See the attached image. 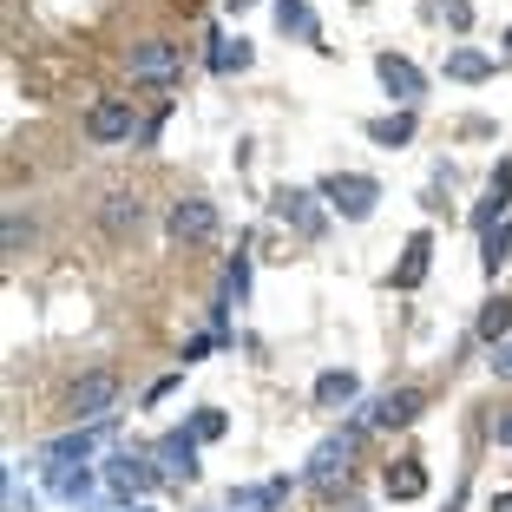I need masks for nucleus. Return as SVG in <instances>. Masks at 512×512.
Listing matches in <instances>:
<instances>
[{
	"instance_id": "1",
	"label": "nucleus",
	"mask_w": 512,
	"mask_h": 512,
	"mask_svg": "<svg viewBox=\"0 0 512 512\" xmlns=\"http://www.w3.org/2000/svg\"><path fill=\"white\" fill-rule=\"evenodd\" d=\"M362 440H368V421H348V427H335V434H322V440H316V453H309V467H302V486H316V493H335V486L348 480V467H355Z\"/></svg>"
},
{
	"instance_id": "2",
	"label": "nucleus",
	"mask_w": 512,
	"mask_h": 512,
	"mask_svg": "<svg viewBox=\"0 0 512 512\" xmlns=\"http://www.w3.org/2000/svg\"><path fill=\"white\" fill-rule=\"evenodd\" d=\"M316 191L342 224H368V217L381 211V178H368V171H329Z\"/></svg>"
},
{
	"instance_id": "3",
	"label": "nucleus",
	"mask_w": 512,
	"mask_h": 512,
	"mask_svg": "<svg viewBox=\"0 0 512 512\" xmlns=\"http://www.w3.org/2000/svg\"><path fill=\"white\" fill-rule=\"evenodd\" d=\"M270 217L283 230H296L302 243H322V237H329V204H322V191H309V184H283V191L270 197Z\"/></svg>"
},
{
	"instance_id": "4",
	"label": "nucleus",
	"mask_w": 512,
	"mask_h": 512,
	"mask_svg": "<svg viewBox=\"0 0 512 512\" xmlns=\"http://www.w3.org/2000/svg\"><path fill=\"white\" fill-rule=\"evenodd\" d=\"M99 480H106L112 499H145L151 486L165 480V473H158L151 447H112V453H106V467H99Z\"/></svg>"
},
{
	"instance_id": "5",
	"label": "nucleus",
	"mask_w": 512,
	"mask_h": 512,
	"mask_svg": "<svg viewBox=\"0 0 512 512\" xmlns=\"http://www.w3.org/2000/svg\"><path fill=\"white\" fill-rule=\"evenodd\" d=\"M112 407H119V375H112V368H86V375L66 388V414H73V427L112 421Z\"/></svg>"
},
{
	"instance_id": "6",
	"label": "nucleus",
	"mask_w": 512,
	"mask_h": 512,
	"mask_svg": "<svg viewBox=\"0 0 512 512\" xmlns=\"http://www.w3.org/2000/svg\"><path fill=\"white\" fill-rule=\"evenodd\" d=\"M125 66H132V79H138V86L171 92V86L184 79V46H178V40H138L132 53H125Z\"/></svg>"
},
{
	"instance_id": "7",
	"label": "nucleus",
	"mask_w": 512,
	"mask_h": 512,
	"mask_svg": "<svg viewBox=\"0 0 512 512\" xmlns=\"http://www.w3.org/2000/svg\"><path fill=\"white\" fill-rule=\"evenodd\" d=\"M197 447H204V440H197L191 427H165V434L151 440V460H158V473H165V480L191 486L197 473H204V460H197Z\"/></svg>"
},
{
	"instance_id": "8",
	"label": "nucleus",
	"mask_w": 512,
	"mask_h": 512,
	"mask_svg": "<svg viewBox=\"0 0 512 512\" xmlns=\"http://www.w3.org/2000/svg\"><path fill=\"white\" fill-rule=\"evenodd\" d=\"M165 230H171V243H211L217 230H224V217H217V204L211 197H178L171 204V217H165Z\"/></svg>"
},
{
	"instance_id": "9",
	"label": "nucleus",
	"mask_w": 512,
	"mask_h": 512,
	"mask_svg": "<svg viewBox=\"0 0 512 512\" xmlns=\"http://www.w3.org/2000/svg\"><path fill=\"white\" fill-rule=\"evenodd\" d=\"M106 440H112V421L73 427V434H60V440H46V447H40V467H79V460H92Z\"/></svg>"
},
{
	"instance_id": "10",
	"label": "nucleus",
	"mask_w": 512,
	"mask_h": 512,
	"mask_svg": "<svg viewBox=\"0 0 512 512\" xmlns=\"http://www.w3.org/2000/svg\"><path fill=\"white\" fill-rule=\"evenodd\" d=\"M375 79H381V92H388L394 106H421V92H427V73L407 53H375Z\"/></svg>"
},
{
	"instance_id": "11",
	"label": "nucleus",
	"mask_w": 512,
	"mask_h": 512,
	"mask_svg": "<svg viewBox=\"0 0 512 512\" xmlns=\"http://www.w3.org/2000/svg\"><path fill=\"white\" fill-rule=\"evenodd\" d=\"M132 132H145L132 99H99V106L86 112V145H125Z\"/></svg>"
},
{
	"instance_id": "12",
	"label": "nucleus",
	"mask_w": 512,
	"mask_h": 512,
	"mask_svg": "<svg viewBox=\"0 0 512 512\" xmlns=\"http://www.w3.org/2000/svg\"><path fill=\"white\" fill-rule=\"evenodd\" d=\"M421 414H427V394L421 388H388V394H375V407H368L362 421L381 427V434H394V427H414Z\"/></svg>"
},
{
	"instance_id": "13",
	"label": "nucleus",
	"mask_w": 512,
	"mask_h": 512,
	"mask_svg": "<svg viewBox=\"0 0 512 512\" xmlns=\"http://www.w3.org/2000/svg\"><path fill=\"white\" fill-rule=\"evenodd\" d=\"M506 217H512V158H499V165L486 171V197L473 204V217H467V224L486 237V230H493V224H506Z\"/></svg>"
},
{
	"instance_id": "14",
	"label": "nucleus",
	"mask_w": 512,
	"mask_h": 512,
	"mask_svg": "<svg viewBox=\"0 0 512 512\" xmlns=\"http://www.w3.org/2000/svg\"><path fill=\"white\" fill-rule=\"evenodd\" d=\"M427 270H434V230H414V237L401 243V256H394L388 283L407 296V289H421V283H427Z\"/></svg>"
},
{
	"instance_id": "15",
	"label": "nucleus",
	"mask_w": 512,
	"mask_h": 512,
	"mask_svg": "<svg viewBox=\"0 0 512 512\" xmlns=\"http://www.w3.org/2000/svg\"><path fill=\"white\" fill-rule=\"evenodd\" d=\"M309 394H316V407L342 414V407H355V401H362V375H355V368H322Z\"/></svg>"
},
{
	"instance_id": "16",
	"label": "nucleus",
	"mask_w": 512,
	"mask_h": 512,
	"mask_svg": "<svg viewBox=\"0 0 512 512\" xmlns=\"http://www.w3.org/2000/svg\"><path fill=\"white\" fill-rule=\"evenodd\" d=\"M362 132H368V145H381V151H401V145H414L421 119H414V106H394L388 119H368Z\"/></svg>"
},
{
	"instance_id": "17",
	"label": "nucleus",
	"mask_w": 512,
	"mask_h": 512,
	"mask_svg": "<svg viewBox=\"0 0 512 512\" xmlns=\"http://www.w3.org/2000/svg\"><path fill=\"white\" fill-rule=\"evenodd\" d=\"M381 493H388V499H421V493H427L421 453H401V460H388V473H381Z\"/></svg>"
},
{
	"instance_id": "18",
	"label": "nucleus",
	"mask_w": 512,
	"mask_h": 512,
	"mask_svg": "<svg viewBox=\"0 0 512 512\" xmlns=\"http://www.w3.org/2000/svg\"><path fill=\"white\" fill-rule=\"evenodd\" d=\"M276 33H283V40L322 46V20H316V7H309V0H276Z\"/></svg>"
},
{
	"instance_id": "19",
	"label": "nucleus",
	"mask_w": 512,
	"mask_h": 512,
	"mask_svg": "<svg viewBox=\"0 0 512 512\" xmlns=\"http://www.w3.org/2000/svg\"><path fill=\"white\" fill-rule=\"evenodd\" d=\"M99 224H106V237H132V230L145 224V197L112 191V197H106V211H99Z\"/></svg>"
},
{
	"instance_id": "20",
	"label": "nucleus",
	"mask_w": 512,
	"mask_h": 512,
	"mask_svg": "<svg viewBox=\"0 0 512 512\" xmlns=\"http://www.w3.org/2000/svg\"><path fill=\"white\" fill-rule=\"evenodd\" d=\"M283 499H289V480H283V473H276V480H263V486H237L224 512H276V506H283Z\"/></svg>"
},
{
	"instance_id": "21",
	"label": "nucleus",
	"mask_w": 512,
	"mask_h": 512,
	"mask_svg": "<svg viewBox=\"0 0 512 512\" xmlns=\"http://www.w3.org/2000/svg\"><path fill=\"white\" fill-rule=\"evenodd\" d=\"M250 60H256V46L243 40V33H237V40H230V33H217V40H211V73H217V79L250 73Z\"/></svg>"
},
{
	"instance_id": "22",
	"label": "nucleus",
	"mask_w": 512,
	"mask_h": 512,
	"mask_svg": "<svg viewBox=\"0 0 512 512\" xmlns=\"http://www.w3.org/2000/svg\"><path fill=\"white\" fill-rule=\"evenodd\" d=\"M40 473H46V493L66 499V506H86L92 499V473L86 467H40Z\"/></svg>"
},
{
	"instance_id": "23",
	"label": "nucleus",
	"mask_w": 512,
	"mask_h": 512,
	"mask_svg": "<svg viewBox=\"0 0 512 512\" xmlns=\"http://www.w3.org/2000/svg\"><path fill=\"white\" fill-rule=\"evenodd\" d=\"M473 335H480L486 348H499L512 335V296H486V309L473 316Z\"/></svg>"
},
{
	"instance_id": "24",
	"label": "nucleus",
	"mask_w": 512,
	"mask_h": 512,
	"mask_svg": "<svg viewBox=\"0 0 512 512\" xmlns=\"http://www.w3.org/2000/svg\"><path fill=\"white\" fill-rule=\"evenodd\" d=\"M447 79H460V86H480V79H493V60H486L480 46H453V53H447Z\"/></svg>"
},
{
	"instance_id": "25",
	"label": "nucleus",
	"mask_w": 512,
	"mask_h": 512,
	"mask_svg": "<svg viewBox=\"0 0 512 512\" xmlns=\"http://www.w3.org/2000/svg\"><path fill=\"white\" fill-rule=\"evenodd\" d=\"M506 263H512V217H506V224H493V230L480 237V270H486V276H499Z\"/></svg>"
},
{
	"instance_id": "26",
	"label": "nucleus",
	"mask_w": 512,
	"mask_h": 512,
	"mask_svg": "<svg viewBox=\"0 0 512 512\" xmlns=\"http://www.w3.org/2000/svg\"><path fill=\"white\" fill-rule=\"evenodd\" d=\"M243 296H250V250L230 256V270H224V296H217V302L230 309V302H243Z\"/></svg>"
},
{
	"instance_id": "27",
	"label": "nucleus",
	"mask_w": 512,
	"mask_h": 512,
	"mask_svg": "<svg viewBox=\"0 0 512 512\" xmlns=\"http://www.w3.org/2000/svg\"><path fill=\"white\" fill-rule=\"evenodd\" d=\"M184 427H191L197 440H224V434H230V414H224V407H197Z\"/></svg>"
},
{
	"instance_id": "28",
	"label": "nucleus",
	"mask_w": 512,
	"mask_h": 512,
	"mask_svg": "<svg viewBox=\"0 0 512 512\" xmlns=\"http://www.w3.org/2000/svg\"><path fill=\"white\" fill-rule=\"evenodd\" d=\"M217 348H224V335H191V342L178 348V362H184V368H197L204 355H217Z\"/></svg>"
},
{
	"instance_id": "29",
	"label": "nucleus",
	"mask_w": 512,
	"mask_h": 512,
	"mask_svg": "<svg viewBox=\"0 0 512 512\" xmlns=\"http://www.w3.org/2000/svg\"><path fill=\"white\" fill-rule=\"evenodd\" d=\"M434 7H440V20H447L453 33H467V27H473V7H467V0H434Z\"/></svg>"
},
{
	"instance_id": "30",
	"label": "nucleus",
	"mask_w": 512,
	"mask_h": 512,
	"mask_svg": "<svg viewBox=\"0 0 512 512\" xmlns=\"http://www.w3.org/2000/svg\"><path fill=\"white\" fill-rule=\"evenodd\" d=\"M486 368H493V375H499V381H512V335H506V342H499V348H493V355H486Z\"/></svg>"
},
{
	"instance_id": "31",
	"label": "nucleus",
	"mask_w": 512,
	"mask_h": 512,
	"mask_svg": "<svg viewBox=\"0 0 512 512\" xmlns=\"http://www.w3.org/2000/svg\"><path fill=\"white\" fill-rule=\"evenodd\" d=\"M27 237H33V224H27V217H7V250H20Z\"/></svg>"
},
{
	"instance_id": "32",
	"label": "nucleus",
	"mask_w": 512,
	"mask_h": 512,
	"mask_svg": "<svg viewBox=\"0 0 512 512\" xmlns=\"http://www.w3.org/2000/svg\"><path fill=\"white\" fill-rule=\"evenodd\" d=\"M493 440H499V447H512V414H493Z\"/></svg>"
},
{
	"instance_id": "33",
	"label": "nucleus",
	"mask_w": 512,
	"mask_h": 512,
	"mask_svg": "<svg viewBox=\"0 0 512 512\" xmlns=\"http://www.w3.org/2000/svg\"><path fill=\"white\" fill-rule=\"evenodd\" d=\"M250 7H256V0H224V14H250Z\"/></svg>"
},
{
	"instance_id": "34",
	"label": "nucleus",
	"mask_w": 512,
	"mask_h": 512,
	"mask_svg": "<svg viewBox=\"0 0 512 512\" xmlns=\"http://www.w3.org/2000/svg\"><path fill=\"white\" fill-rule=\"evenodd\" d=\"M486 512H512V493H493V506H486Z\"/></svg>"
},
{
	"instance_id": "35",
	"label": "nucleus",
	"mask_w": 512,
	"mask_h": 512,
	"mask_svg": "<svg viewBox=\"0 0 512 512\" xmlns=\"http://www.w3.org/2000/svg\"><path fill=\"white\" fill-rule=\"evenodd\" d=\"M506 60H512V33H506Z\"/></svg>"
},
{
	"instance_id": "36",
	"label": "nucleus",
	"mask_w": 512,
	"mask_h": 512,
	"mask_svg": "<svg viewBox=\"0 0 512 512\" xmlns=\"http://www.w3.org/2000/svg\"><path fill=\"white\" fill-rule=\"evenodd\" d=\"M132 512H151V506H132Z\"/></svg>"
},
{
	"instance_id": "37",
	"label": "nucleus",
	"mask_w": 512,
	"mask_h": 512,
	"mask_svg": "<svg viewBox=\"0 0 512 512\" xmlns=\"http://www.w3.org/2000/svg\"><path fill=\"white\" fill-rule=\"evenodd\" d=\"M355 7H368V0H355Z\"/></svg>"
}]
</instances>
